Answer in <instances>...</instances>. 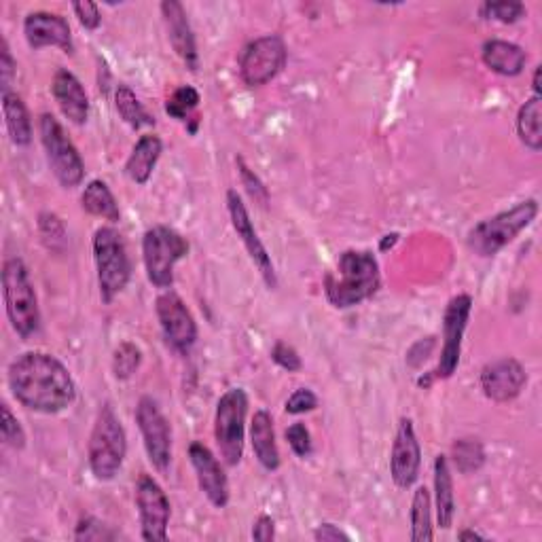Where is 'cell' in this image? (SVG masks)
Listing matches in <instances>:
<instances>
[{
    "label": "cell",
    "instance_id": "obj_1",
    "mask_svg": "<svg viewBox=\"0 0 542 542\" xmlns=\"http://www.w3.org/2000/svg\"><path fill=\"white\" fill-rule=\"evenodd\" d=\"M9 388L17 403L39 413H60L75 401V382L56 356L28 352L9 367Z\"/></svg>",
    "mask_w": 542,
    "mask_h": 542
},
{
    "label": "cell",
    "instance_id": "obj_2",
    "mask_svg": "<svg viewBox=\"0 0 542 542\" xmlns=\"http://www.w3.org/2000/svg\"><path fill=\"white\" fill-rule=\"evenodd\" d=\"M379 284H382V276H379L373 252L346 250L339 255L335 269L324 278V293L337 310H348L371 299Z\"/></svg>",
    "mask_w": 542,
    "mask_h": 542
},
{
    "label": "cell",
    "instance_id": "obj_3",
    "mask_svg": "<svg viewBox=\"0 0 542 542\" xmlns=\"http://www.w3.org/2000/svg\"><path fill=\"white\" fill-rule=\"evenodd\" d=\"M125 454H128V437H125L113 407L104 403L98 411L92 437H89V468L96 479L111 481L121 471Z\"/></svg>",
    "mask_w": 542,
    "mask_h": 542
},
{
    "label": "cell",
    "instance_id": "obj_4",
    "mask_svg": "<svg viewBox=\"0 0 542 542\" xmlns=\"http://www.w3.org/2000/svg\"><path fill=\"white\" fill-rule=\"evenodd\" d=\"M536 214V200L519 202L511 210H504L473 227L471 233H468V248L479 257H494L504 246L511 244L523 229L532 225Z\"/></svg>",
    "mask_w": 542,
    "mask_h": 542
},
{
    "label": "cell",
    "instance_id": "obj_5",
    "mask_svg": "<svg viewBox=\"0 0 542 542\" xmlns=\"http://www.w3.org/2000/svg\"><path fill=\"white\" fill-rule=\"evenodd\" d=\"M3 295L13 331L22 339L39 331L41 314L34 286L22 259H9L3 267Z\"/></svg>",
    "mask_w": 542,
    "mask_h": 542
},
{
    "label": "cell",
    "instance_id": "obj_6",
    "mask_svg": "<svg viewBox=\"0 0 542 542\" xmlns=\"http://www.w3.org/2000/svg\"><path fill=\"white\" fill-rule=\"evenodd\" d=\"M94 259L98 269L100 297L111 303L130 282V257L125 250L123 238L113 227H100L94 236Z\"/></svg>",
    "mask_w": 542,
    "mask_h": 542
},
{
    "label": "cell",
    "instance_id": "obj_7",
    "mask_svg": "<svg viewBox=\"0 0 542 542\" xmlns=\"http://www.w3.org/2000/svg\"><path fill=\"white\" fill-rule=\"evenodd\" d=\"M189 252V242L178 231L157 225L144 233L142 257L147 276L157 288L174 284V265Z\"/></svg>",
    "mask_w": 542,
    "mask_h": 542
},
{
    "label": "cell",
    "instance_id": "obj_8",
    "mask_svg": "<svg viewBox=\"0 0 542 542\" xmlns=\"http://www.w3.org/2000/svg\"><path fill=\"white\" fill-rule=\"evenodd\" d=\"M246 411L248 396L242 388L227 390L216 405L214 437L227 466H238L244 456Z\"/></svg>",
    "mask_w": 542,
    "mask_h": 542
},
{
    "label": "cell",
    "instance_id": "obj_9",
    "mask_svg": "<svg viewBox=\"0 0 542 542\" xmlns=\"http://www.w3.org/2000/svg\"><path fill=\"white\" fill-rule=\"evenodd\" d=\"M41 140L47 153L49 168L58 183L66 189L81 185L85 176V164L75 144L66 136L64 128L53 115L41 117Z\"/></svg>",
    "mask_w": 542,
    "mask_h": 542
},
{
    "label": "cell",
    "instance_id": "obj_10",
    "mask_svg": "<svg viewBox=\"0 0 542 542\" xmlns=\"http://www.w3.org/2000/svg\"><path fill=\"white\" fill-rule=\"evenodd\" d=\"M286 64V45L276 34L252 41L240 58V77L248 87H261L276 79Z\"/></svg>",
    "mask_w": 542,
    "mask_h": 542
},
{
    "label": "cell",
    "instance_id": "obj_11",
    "mask_svg": "<svg viewBox=\"0 0 542 542\" xmlns=\"http://www.w3.org/2000/svg\"><path fill=\"white\" fill-rule=\"evenodd\" d=\"M136 422L142 432L144 449H147L151 464L159 473H168L172 460V430L166 415L161 413L151 396H142L140 399L136 407Z\"/></svg>",
    "mask_w": 542,
    "mask_h": 542
},
{
    "label": "cell",
    "instance_id": "obj_12",
    "mask_svg": "<svg viewBox=\"0 0 542 542\" xmlns=\"http://www.w3.org/2000/svg\"><path fill=\"white\" fill-rule=\"evenodd\" d=\"M136 507L140 515L142 538L149 542L166 540L170 523V500L166 492L161 490V485L149 475L138 477Z\"/></svg>",
    "mask_w": 542,
    "mask_h": 542
},
{
    "label": "cell",
    "instance_id": "obj_13",
    "mask_svg": "<svg viewBox=\"0 0 542 542\" xmlns=\"http://www.w3.org/2000/svg\"><path fill=\"white\" fill-rule=\"evenodd\" d=\"M473 310V299L468 295H458L449 301L445 318H443V350L437 369L432 371V377L437 379H449L456 373L460 365V354H462V337L466 331L468 318H471Z\"/></svg>",
    "mask_w": 542,
    "mask_h": 542
},
{
    "label": "cell",
    "instance_id": "obj_14",
    "mask_svg": "<svg viewBox=\"0 0 542 542\" xmlns=\"http://www.w3.org/2000/svg\"><path fill=\"white\" fill-rule=\"evenodd\" d=\"M227 208H229V216H231V225H233V229H236L242 244L246 246L252 263L259 267L265 284L269 288H276V284H278L276 267H274V263H271L269 252L263 246L255 225H252L248 210H246V206L242 202V197L238 195V191H233V189L227 191Z\"/></svg>",
    "mask_w": 542,
    "mask_h": 542
},
{
    "label": "cell",
    "instance_id": "obj_15",
    "mask_svg": "<svg viewBox=\"0 0 542 542\" xmlns=\"http://www.w3.org/2000/svg\"><path fill=\"white\" fill-rule=\"evenodd\" d=\"M157 318L170 346L178 352H189L197 339V327L185 301L176 293H164L157 297Z\"/></svg>",
    "mask_w": 542,
    "mask_h": 542
},
{
    "label": "cell",
    "instance_id": "obj_16",
    "mask_svg": "<svg viewBox=\"0 0 542 542\" xmlns=\"http://www.w3.org/2000/svg\"><path fill=\"white\" fill-rule=\"evenodd\" d=\"M420 466H422V449L418 437H415L413 422L403 418L392 443L390 475L396 485L407 490V487H411L415 479H418Z\"/></svg>",
    "mask_w": 542,
    "mask_h": 542
},
{
    "label": "cell",
    "instance_id": "obj_17",
    "mask_svg": "<svg viewBox=\"0 0 542 542\" xmlns=\"http://www.w3.org/2000/svg\"><path fill=\"white\" fill-rule=\"evenodd\" d=\"M526 379V371L515 358H500L481 371V388L490 401L509 403L521 394Z\"/></svg>",
    "mask_w": 542,
    "mask_h": 542
},
{
    "label": "cell",
    "instance_id": "obj_18",
    "mask_svg": "<svg viewBox=\"0 0 542 542\" xmlns=\"http://www.w3.org/2000/svg\"><path fill=\"white\" fill-rule=\"evenodd\" d=\"M189 458L195 468L197 483H200L206 498L216 509H225L229 502V483L221 462L216 460L212 451L202 443H191Z\"/></svg>",
    "mask_w": 542,
    "mask_h": 542
},
{
    "label": "cell",
    "instance_id": "obj_19",
    "mask_svg": "<svg viewBox=\"0 0 542 542\" xmlns=\"http://www.w3.org/2000/svg\"><path fill=\"white\" fill-rule=\"evenodd\" d=\"M24 34L26 41L32 49L43 47H60L66 53H72L75 45H72V32L68 22L62 15L36 11L30 13L24 22Z\"/></svg>",
    "mask_w": 542,
    "mask_h": 542
},
{
    "label": "cell",
    "instance_id": "obj_20",
    "mask_svg": "<svg viewBox=\"0 0 542 542\" xmlns=\"http://www.w3.org/2000/svg\"><path fill=\"white\" fill-rule=\"evenodd\" d=\"M161 13H164L170 43L178 53V58L187 64L189 70H197V66H200V56H197L195 36L187 20L185 7L180 5L178 0H166V3H161Z\"/></svg>",
    "mask_w": 542,
    "mask_h": 542
},
{
    "label": "cell",
    "instance_id": "obj_21",
    "mask_svg": "<svg viewBox=\"0 0 542 542\" xmlns=\"http://www.w3.org/2000/svg\"><path fill=\"white\" fill-rule=\"evenodd\" d=\"M53 98H56L60 111L64 113V117L68 121H72L75 125H83L89 117V98L85 94V89L81 85V81L72 75L70 70L60 68L56 72V77H53V85H51Z\"/></svg>",
    "mask_w": 542,
    "mask_h": 542
},
{
    "label": "cell",
    "instance_id": "obj_22",
    "mask_svg": "<svg viewBox=\"0 0 542 542\" xmlns=\"http://www.w3.org/2000/svg\"><path fill=\"white\" fill-rule=\"evenodd\" d=\"M483 62L487 68H492L494 72L502 77H517L521 75L523 66L528 62L526 51H523L519 45L509 43V41H500L492 39L483 45Z\"/></svg>",
    "mask_w": 542,
    "mask_h": 542
},
{
    "label": "cell",
    "instance_id": "obj_23",
    "mask_svg": "<svg viewBox=\"0 0 542 542\" xmlns=\"http://www.w3.org/2000/svg\"><path fill=\"white\" fill-rule=\"evenodd\" d=\"M250 439L252 449H255L257 460L263 464L267 471H278L280 466V451L276 445V432L274 420L267 411H257L250 424Z\"/></svg>",
    "mask_w": 542,
    "mask_h": 542
},
{
    "label": "cell",
    "instance_id": "obj_24",
    "mask_svg": "<svg viewBox=\"0 0 542 542\" xmlns=\"http://www.w3.org/2000/svg\"><path fill=\"white\" fill-rule=\"evenodd\" d=\"M161 149H164V144H161V138L155 134H147L142 136L136 147L128 159V164H125V172L134 180L136 185H147L149 178L157 166V161L161 157Z\"/></svg>",
    "mask_w": 542,
    "mask_h": 542
},
{
    "label": "cell",
    "instance_id": "obj_25",
    "mask_svg": "<svg viewBox=\"0 0 542 542\" xmlns=\"http://www.w3.org/2000/svg\"><path fill=\"white\" fill-rule=\"evenodd\" d=\"M435 494H437L439 528L449 530L456 515V498H454V479H451L449 462L445 456H437L435 460Z\"/></svg>",
    "mask_w": 542,
    "mask_h": 542
},
{
    "label": "cell",
    "instance_id": "obj_26",
    "mask_svg": "<svg viewBox=\"0 0 542 542\" xmlns=\"http://www.w3.org/2000/svg\"><path fill=\"white\" fill-rule=\"evenodd\" d=\"M3 113H5L9 136L17 147H26V144H30L32 125H30V115H28L24 100L13 92H3Z\"/></svg>",
    "mask_w": 542,
    "mask_h": 542
},
{
    "label": "cell",
    "instance_id": "obj_27",
    "mask_svg": "<svg viewBox=\"0 0 542 542\" xmlns=\"http://www.w3.org/2000/svg\"><path fill=\"white\" fill-rule=\"evenodd\" d=\"M81 204L89 214L102 216V219L111 223L119 221V216H121L115 195L111 193L106 183H102V180H92V183L85 187L81 195Z\"/></svg>",
    "mask_w": 542,
    "mask_h": 542
},
{
    "label": "cell",
    "instance_id": "obj_28",
    "mask_svg": "<svg viewBox=\"0 0 542 542\" xmlns=\"http://www.w3.org/2000/svg\"><path fill=\"white\" fill-rule=\"evenodd\" d=\"M517 134L521 142L532 151L542 147V102L540 96H534L519 108L517 115Z\"/></svg>",
    "mask_w": 542,
    "mask_h": 542
},
{
    "label": "cell",
    "instance_id": "obj_29",
    "mask_svg": "<svg viewBox=\"0 0 542 542\" xmlns=\"http://www.w3.org/2000/svg\"><path fill=\"white\" fill-rule=\"evenodd\" d=\"M435 538L432 534V515H430V494L426 487H418L411 502V540L428 542Z\"/></svg>",
    "mask_w": 542,
    "mask_h": 542
},
{
    "label": "cell",
    "instance_id": "obj_30",
    "mask_svg": "<svg viewBox=\"0 0 542 542\" xmlns=\"http://www.w3.org/2000/svg\"><path fill=\"white\" fill-rule=\"evenodd\" d=\"M115 104H117V111H119L121 119L134 130H140V128H144V125H153L155 123V119L147 115V111H144L140 100L136 98V94L132 92L128 85H119L117 87Z\"/></svg>",
    "mask_w": 542,
    "mask_h": 542
},
{
    "label": "cell",
    "instance_id": "obj_31",
    "mask_svg": "<svg viewBox=\"0 0 542 542\" xmlns=\"http://www.w3.org/2000/svg\"><path fill=\"white\" fill-rule=\"evenodd\" d=\"M451 456H454V464L462 475L477 473L479 468L485 464V451L477 439L456 441L454 449H451Z\"/></svg>",
    "mask_w": 542,
    "mask_h": 542
},
{
    "label": "cell",
    "instance_id": "obj_32",
    "mask_svg": "<svg viewBox=\"0 0 542 542\" xmlns=\"http://www.w3.org/2000/svg\"><path fill=\"white\" fill-rule=\"evenodd\" d=\"M197 104H200V92L195 87H178L166 102V113L178 121H189Z\"/></svg>",
    "mask_w": 542,
    "mask_h": 542
},
{
    "label": "cell",
    "instance_id": "obj_33",
    "mask_svg": "<svg viewBox=\"0 0 542 542\" xmlns=\"http://www.w3.org/2000/svg\"><path fill=\"white\" fill-rule=\"evenodd\" d=\"M142 363V354L134 346V343H121V346L115 350L113 358V371L119 379H128L132 377Z\"/></svg>",
    "mask_w": 542,
    "mask_h": 542
},
{
    "label": "cell",
    "instance_id": "obj_34",
    "mask_svg": "<svg viewBox=\"0 0 542 542\" xmlns=\"http://www.w3.org/2000/svg\"><path fill=\"white\" fill-rule=\"evenodd\" d=\"M483 15L490 17V20H498L502 24H515L517 20H521L523 13H526V7L521 3H485L483 5Z\"/></svg>",
    "mask_w": 542,
    "mask_h": 542
},
{
    "label": "cell",
    "instance_id": "obj_35",
    "mask_svg": "<svg viewBox=\"0 0 542 542\" xmlns=\"http://www.w3.org/2000/svg\"><path fill=\"white\" fill-rule=\"evenodd\" d=\"M119 534L113 532L108 526H104V523H100L98 519L94 517H85L79 521V526L75 530V540H115Z\"/></svg>",
    "mask_w": 542,
    "mask_h": 542
},
{
    "label": "cell",
    "instance_id": "obj_36",
    "mask_svg": "<svg viewBox=\"0 0 542 542\" xmlns=\"http://www.w3.org/2000/svg\"><path fill=\"white\" fill-rule=\"evenodd\" d=\"M0 411H3V424H0V430H3V441L7 445H11L13 449H22L26 445V435H24L20 422H17V418L7 405H3V409Z\"/></svg>",
    "mask_w": 542,
    "mask_h": 542
},
{
    "label": "cell",
    "instance_id": "obj_37",
    "mask_svg": "<svg viewBox=\"0 0 542 542\" xmlns=\"http://www.w3.org/2000/svg\"><path fill=\"white\" fill-rule=\"evenodd\" d=\"M286 441L293 447V451L299 458H307L312 454V437H310V430L305 428V424L297 422L293 426H288Z\"/></svg>",
    "mask_w": 542,
    "mask_h": 542
},
{
    "label": "cell",
    "instance_id": "obj_38",
    "mask_svg": "<svg viewBox=\"0 0 542 542\" xmlns=\"http://www.w3.org/2000/svg\"><path fill=\"white\" fill-rule=\"evenodd\" d=\"M271 358H274V363L280 365L284 371L288 373H297L301 371V356L297 354V350L293 346H288L284 341H278L274 350H271Z\"/></svg>",
    "mask_w": 542,
    "mask_h": 542
},
{
    "label": "cell",
    "instance_id": "obj_39",
    "mask_svg": "<svg viewBox=\"0 0 542 542\" xmlns=\"http://www.w3.org/2000/svg\"><path fill=\"white\" fill-rule=\"evenodd\" d=\"M238 168H240V174H242V183H244L246 191L252 195V200L259 202L261 206H265L267 200H269V193H267L265 185L259 180V176H255L250 172V168L244 164L242 157L238 159Z\"/></svg>",
    "mask_w": 542,
    "mask_h": 542
},
{
    "label": "cell",
    "instance_id": "obj_40",
    "mask_svg": "<svg viewBox=\"0 0 542 542\" xmlns=\"http://www.w3.org/2000/svg\"><path fill=\"white\" fill-rule=\"evenodd\" d=\"M318 407L316 394L310 388H299L291 394V399L286 401V413L291 415H301L307 411H314Z\"/></svg>",
    "mask_w": 542,
    "mask_h": 542
},
{
    "label": "cell",
    "instance_id": "obj_41",
    "mask_svg": "<svg viewBox=\"0 0 542 542\" xmlns=\"http://www.w3.org/2000/svg\"><path fill=\"white\" fill-rule=\"evenodd\" d=\"M72 9H75V13H77V17H79L81 26H85L87 30H96V28L100 26L102 17H100L98 5L89 3V0H81V3L72 5Z\"/></svg>",
    "mask_w": 542,
    "mask_h": 542
},
{
    "label": "cell",
    "instance_id": "obj_42",
    "mask_svg": "<svg viewBox=\"0 0 542 542\" xmlns=\"http://www.w3.org/2000/svg\"><path fill=\"white\" fill-rule=\"evenodd\" d=\"M13 77H15V62L11 58L7 41H3V49H0V85H3V92H9Z\"/></svg>",
    "mask_w": 542,
    "mask_h": 542
},
{
    "label": "cell",
    "instance_id": "obj_43",
    "mask_svg": "<svg viewBox=\"0 0 542 542\" xmlns=\"http://www.w3.org/2000/svg\"><path fill=\"white\" fill-rule=\"evenodd\" d=\"M274 536H276L274 519H271L269 515H261L255 523V528H252V538L259 542H269V540H274Z\"/></svg>",
    "mask_w": 542,
    "mask_h": 542
},
{
    "label": "cell",
    "instance_id": "obj_44",
    "mask_svg": "<svg viewBox=\"0 0 542 542\" xmlns=\"http://www.w3.org/2000/svg\"><path fill=\"white\" fill-rule=\"evenodd\" d=\"M314 538L318 542H337V540H350V536L346 532H341L333 523H322L318 526V530L314 532Z\"/></svg>",
    "mask_w": 542,
    "mask_h": 542
},
{
    "label": "cell",
    "instance_id": "obj_45",
    "mask_svg": "<svg viewBox=\"0 0 542 542\" xmlns=\"http://www.w3.org/2000/svg\"><path fill=\"white\" fill-rule=\"evenodd\" d=\"M460 540H485V536L475 530H464V532H460Z\"/></svg>",
    "mask_w": 542,
    "mask_h": 542
},
{
    "label": "cell",
    "instance_id": "obj_46",
    "mask_svg": "<svg viewBox=\"0 0 542 542\" xmlns=\"http://www.w3.org/2000/svg\"><path fill=\"white\" fill-rule=\"evenodd\" d=\"M396 240H399V236H396V233H392V236H386V240L382 242V246H379V248L388 250V248H392L396 244Z\"/></svg>",
    "mask_w": 542,
    "mask_h": 542
},
{
    "label": "cell",
    "instance_id": "obj_47",
    "mask_svg": "<svg viewBox=\"0 0 542 542\" xmlns=\"http://www.w3.org/2000/svg\"><path fill=\"white\" fill-rule=\"evenodd\" d=\"M540 72H542V68L538 66V68L534 70V81H532V85H534V92H536V96H540Z\"/></svg>",
    "mask_w": 542,
    "mask_h": 542
}]
</instances>
